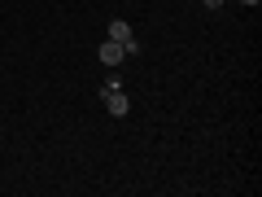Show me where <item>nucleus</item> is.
Returning a JSON list of instances; mask_svg holds the SVG:
<instances>
[{
    "label": "nucleus",
    "mask_w": 262,
    "mask_h": 197,
    "mask_svg": "<svg viewBox=\"0 0 262 197\" xmlns=\"http://www.w3.org/2000/svg\"><path fill=\"white\" fill-rule=\"evenodd\" d=\"M101 101H105V110H110L114 119H127V114H131V96L122 92V88H118V92H105Z\"/></svg>",
    "instance_id": "1"
},
{
    "label": "nucleus",
    "mask_w": 262,
    "mask_h": 197,
    "mask_svg": "<svg viewBox=\"0 0 262 197\" xmlns=\"http://www.w3.org/2000/svg\"><path fill=\"white\" fill-rule=\"evenodd\" d=\"M96 57H101L105 66H118V62H122L127 53H122V44H118V40H105V44H101V53H96Z\"/></svg>",
    "instance_id": "2"
},
{
    "label": "nucleus",
    "mask_w": 262,
    "mask_h": 197,
    "mask_svg": "<svg viewBox=\"0 0 262 197\" xmlns=\"http://www.w3.org/2000/svg\"><path fill=\"white\" fill-rule=\"evenodd\" d=\"M131 35H136V31H131V22L110 18V40H118V44H122V40H131Z\"/></svg>",
    "instance_id": "3"
},
{
    "label": "nucleus",
    "mask_w": 262,
    "mask_h": 197,
    "mask_svg": "<svg viewBox=\"0 0 262 197\" xmlns=\"http://www.w3.org/2000/svg\"><path fill=\"white\" fill-rule=\"evenodd\" d=\"M118 88H122V79H118V75H110V79L101 84V96H105V92H118Z\"/></svg>",
    "instance_id": "4"
},
{
    "label": "nucleus",
    "mask_w": 262,
    "mask_h": 197,
    "mask_svg": "<svg viewBox=\"0 0 262 197\" xmlns=\"http://www.w3.org/2000/svg\"><path fill=\"white\" fill-rule=\"evenodd\" d=\"M201 5H206V9H223V0H201Z\"/></svg>",
    "instance_id": "5"
},
{
    "label": "nucleus",
    "mask_w": 262,
    "mask_h": 197,
    "mask_svg": "<svg viewBox=\"0 0 262 197\" xmlns=\"http://www.w3.org/2000/svg\"><path fill=\"white\" fill-rule=\"evenodd\" d=\"M241 5H249V9H258V5H262V0H241Z\"/></svg>",
    "instance_id": "6"
}]
</instances>
